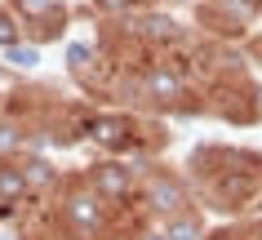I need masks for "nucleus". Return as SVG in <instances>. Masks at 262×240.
<instances>
[{"instance_id":"5","label":"nucleus","mask_w":262,"mask_h":240,"mask_svg":"<svg viewBox=\"0 0 262 240\" xmlns=\"http://www.w3.org/2000/svg\"><path fill=\"white\" fill-rule=\"evenodd\" d=\"M151 196H156V205H160V209H173V205H178V191H173L169 183H156Z\"/></svg>"},{"instance_id":"1","label":"nucleus","mask_w":262,"mask_h":240,"mask_svg":"<svg viewBox=\"0 0 262 240\" xmlns=\"http://www.w3.org/2000/svg\"><path fill=\"white\" fill-rule=\"evenodd\" d=\"M67 218L76 223V231H84V236H94L98 227H102V209H98V200L89 196V191L71 196V205H67Z\"/></svg>"},{"instance_id":"3","label":"nucleus","mask_w":262,"mask_h":240,"mask_svg":"<svg viewBox=\"0 0 262 240\" xmlns=\"http://www.w3.org/2000/svg\"><path fill=\"white\" fill-rule=\"evenodd\" d=\"M178 80H173V76H169V71H156V76H151V94H156V98H178Z\"/></svg>"},{"instance_id":"6","label":"nucleus","mask_w":262,"mask_h":240,"mask_svg":"<svg viewBox=\"0 0 262 240\" xmlns=\"http://www.w3.org/2000/svg\"><path fill=\"white\" fill-rule=\"evenodd\" d=\"M27 187V178H18V173H0V191L5 196H14V191H23Z\"/></svg>"},{"instance_id":"9","label":"nucleus","mask_w":262,"mask_h":240,"mask_svg":"<svg viewBox=\"0 0 262 240\" xmlns=\"http://www.w3.org/2000/svg\"><path fill=\"white\" fill-rule=\"evenodd\" d=\"M14 40V23H9V18H0V45H9Z\"/></svg>"},{"instance_id":"7","label":"nucleus","mask_w":262,"mask_h":240,"mask_svg":"<svg viewBox=\"0 0 262 240\" xmlns=\"http://www.w3.org/2000/svg\"><path fill=\"white\" fill-rule=\"evenodd\" d=\"M195 236V227L187 223V218H178V223H173V240H191Z\"/></svg>"},{"instance_id":"2","label":"nucleus","mask_w":262,"mask_h":240,"mask_svg":"<svg viewBox=\"0 0 262 240\" xmlns=\"http://www.w3.org/2000/svg\"><path fill=\"white\" fill-rule=\"evenodd\" d=\"M124 138H129V120H124V116H102V120H94V142L120 147Z\"/></svg>"},{"instance_id":"4","label":"nucleus","mask_w":262,"mask_h":240,"mask_svg":"<svg viewBox=\"0 0 262 240\" xmlns=\"http://www.w3.org/2000/svg\"><path fill=\"white\" fill-rule=\"evenodd\" d=\"M98 183L107 187V191H124V187H129V178H124L120 169H98Z\"/></svg>"},{"instance_id":"8","label":"nucleus","mask_w":262,"mask_h":240,"mask_svg":"<svg viewBox=\"0 0 262 240\" xmlns=\"http://www.w3.org/2000/svg\"><path fill=\"white\" fill-rule=\"evenodd\" d=\"M27 178H31V183H49V178H54V173L45 169V165H31V173H27Z\"/></svg>"}]
</instances>
